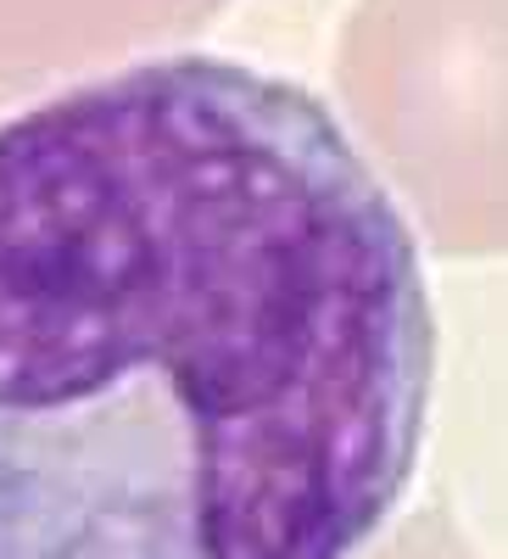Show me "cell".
<instances>
[{"label":"cell","instance_id":"6da1fadb","mask_svg":"<svg viewBox=\"0 0 508 559\" xmlns=\"http://www.w3.org/2000/svg\"><path fill=\"white\" fill-rule=\"evenodd\" d=\"M431 381L413 229L302 84L157 57L0 123V559H358Z\"/></svg>","mask_w":508,"mask_h":559}]
</instances>
